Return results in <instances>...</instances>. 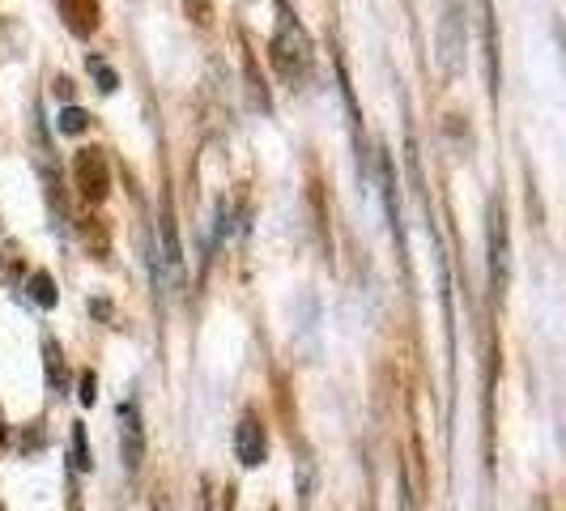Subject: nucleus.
<instances>
[{"mask_svg":"<svg viewBox=\"0 0 566 511\" xmlns=\"http://www.w3.org/2000/svg\"><path fill=\"white\" fill-rule=\"evenodd\" d=\"M273 64L285 82H307V73H312V39L290 13H282L277 34H273Z\"/></svg>","mask_w":566,"mask_h":511,"instance_id":"nucleus-1","label":"nucleus"},{"mask_svg":"<svg viewBox=\"0 0 566 511\" xmlns=\"http://www.w3.org/2000/svg\"><path fill=\"white\" fill-rule=\"evenodd\" d=\"M460 60H464V9H460V0H448L443 27H439V64L448 77H455Z\"/></svg>","mask_w":566,"mask_h":511,"instance_id":"nucleus-2","label":"nucleus"},{"mask_svg":"<svg viewBox=\"0 0 566 511\" xmlns=\"http://www.w3.org/2000/svg\"><path fill=\"white\" fill-rule=\"evenodd\" d=\"M511 278V248H507V218L503 205L490 209V290L503 294Z\"/></svg>","mask_w":566,"mask_h":511,"instance_id":"nucleus-3","label":"nucleus"},{"mask_svg":"<svg viewBox=\"0 0 566 511\" xmlns=\"http://www.w3.org/2000/svg\"><path fill=\"white\" fill-rule=\"evenodd\" d=\"M119 452H124V465L137 473L145 456V426L142 414H137V400H124L119 405Z\"/></svg>","mask_w":566,"mask_h":511,"instance_id":"nucleus-4","label":"nucleus"},{"mask_svg":"<svg viewBox=\"0 0 566 511\" xmlns=\"http://www.w3.org/2000/svg\"><path fill=\"white\" fill-rule=\"evenodd\" d=\"M77 188L85 192V200H103L107 197V188H112V179H107V163H103V154L98 149H82L77 154Z\"/></svg>","mask_w":566,"mask_h":511,"instance_id":"nucleus-5","label":"nucleus"},{"mask_svg":"<svg viewBox=\"0 0 566 511\" xmlns=\"http://www.w3.org/2000/svg\"><path fill=\"white\" fill-rule=\"evenodd\" d=\"M234 456H239V465H243V469L264 465V426L255 423L252 414L234 426Z\"/></svg>","mask_w":566,"mask_h":511,"instance_id":"nucleus-6","label":"nucleus"},{"mask_svg":"<svg viewBox=\"0 0 566 511\" xmlns=\"http://www.w3.org/2000/svg\"><path fill=\"white\" fill-rule=\"evenodd\" d=\"M158 234H163V264H167L170 282H179V278H184V252H179V234H175L170 213H163V227H158Z\"/></svg>","mask_w":566,"mask_h":511,"instance_id":"nucleus-7","label":"nucleus"},{"mask_svg":"<svg viewBox=\"0 0 566 511\" xmlns=\"http://www.w3.org/2000/svg\"><path fill=\"white\" fill-rule=\"evenodd\" d=\"M60 9H64V18H69V30L73 34H90V30L98 27V4L94 0H60Z\"/></svg>","mask_w":566,"mask_h":511,"instance_id":"nucleus-8","label":"nucleus"},{"mask_svg":"<svg viewBox=\"0 0 566 511\" xmlns=\"http://www.w3.org/2000/svg\"><path fill=\"white\" fill-rule=\"evenodd\" d=\"M482 27H485V73H490V90L499 94V43H494V13H490V0H482Z\"/></svg>","mask_w":566,"mask_h":511,"instance_id":"nucleus-9","label":"nucleus"},{"mask_svg":"<svg viewBox=\"0 0 566 511\" xmlns=\"http://www.w3.org/2000/svg\"><path fill=\"white\" fill-rule=\"evenodd\" d=\"M85 124H90V115L77 112V107H64V112H60V133H69V137L85 133Z\"/></svg>","mask_w":566,"mask_h":511,"instance_id":"nucleus-10","label":"nucleus"},{"mask_svg":"<svg viewBox=\"0 0 566 511\" xmlns=\"http://www.w3.org/2000/svg\"><path fill=\"white\" fill-rule=\"evenodd\" d=\"M30 290H34V299H39L43 307L56 303V290H52V278H48V273H34V278H30Z\"/></svg>","mask_w":566,"mask_h":511,"instance_id":"nucleus-11","label":"nucleus"},{"mask_svg":"<svg viewBox=\"0 0 566 511\" xmlns=\"http://www.w3.org/2000/svg\"><path fill=\"white\" fill-rule=\"evenodd\" d=\"M73 465H77V469H94V460H90V452H85V430L82 426H77V430H73Z\"/></svg>","mask_w":566,"mask_h":511,"instance_id":"nucleus-12","label":"nucleus"},{"mask_svg":"<svg viewBox=\"0 0 566 511\" xmlns=\"http://www.w3.org/2000/svg\"><path fill=\"white\" fill-rule=\"evenodd\" d=\"M90 69H94V77L103 82V85H98V90H107V94H112V90H115V73H112V69H107L103 60H90Z\"/></svg>","mask_w":566,"mask_h":511,"instance_id":"nucleus-13","label":"nucleus"},{"mask_svg":"<svg viewBox=\"0 0 566 511\" xmlns=\"http://www.w3.org/2000/svg\"><path fill=\"white\" fill-rule=\"evenodd\" d=\"M400 511H418V499H413V490H409V478L400 482Z\"/></svg>","mask_w":566,"mask_h":511,"instance_id":"nucleus-14","label":"nucleus"},{"mask_svg":"<svg viewBox=\"0 0 566 511\" xmlns=\"http://www.w3.org/2000/svg\"><path fill=\"white\" fill-rule=\"evenodd\" d=\"M82 405H94V375H82Z\"/></svg>","mask_w":566,"mask_h":511,"instance_id":"nucleus-15","label":"nucleus"},{"mask_svg":"<svg viewBox=\"0 0 566 511\" xmlns=\"http://www.w3.org/2000/svg\"><path fill=\"white\" fill-rule=\"evenodd\" d=\"M188 4H197V13H205V9H209V0H188Z\"/></svg>","mask_w":566,"mask_h":511,"instance_id":"nucleus-16","label":"nucleus"}]
</instances>
